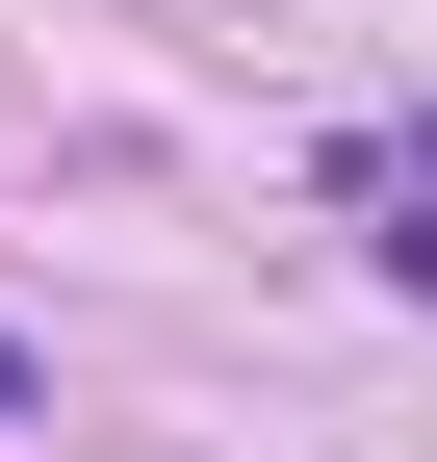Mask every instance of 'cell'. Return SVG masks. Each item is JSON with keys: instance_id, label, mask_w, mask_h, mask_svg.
Returning <instances> with one entry per match:
<instances>
[{"instance_id": "cell-2", "label": "cell", "mask_w": 437, "mask_h": 462, "mask_svg": "<svg viewBox=\"0 0 437 462\" xmlns=\"http://www.w3.org/2000/svg\"><path fill=\"white\" fill-rule=\"evenodd\" d=\"M0 411H26V334H0Z\"/></svg>"}, {"instance_id": "cell-1", "label": "cell", "mask_w": 437, "mask_h": 462, "mask_svg": "<svg viewBox=\"0 0 437 462\" xmlns=\"http://www.w3.org/2000/svg\"><path fill=\"white\" fill-rule=\"evenodd\" d=\"M386 282H412V309H437V206H412V231H386Z\"/></svg>"}]
</instances>
